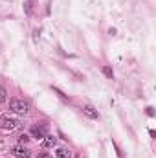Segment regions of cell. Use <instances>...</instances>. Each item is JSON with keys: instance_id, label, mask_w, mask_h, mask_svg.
<instances>
[{"instance_id": "cell-1", "label": "cell", "mask_w": 156, "mask_h": 158, "mask_svg": "<svg viewBox=\"0 0 156 158\" xmlns=\"http://www.w3.org/2000/svg\"><path fill=\"white\" fill-rule=\"evenodd\" d=\"M0 127L4 131H15L20 127V119L18 118H13L9 114H0Z\"/></svg>"}, {"instance_id": "cell-2", "label": "cell", "mask_w": 156, "mask_h": 158, "mask_svg": "<svg viewBox=\"0 0 156 158\" xmlns=\"http://www.w3.org/2000/svg\"><path fill=\"white\" fill-rule=\"evenodd\" d=\"M9 109H11L15 114H18V116H24V114L28 112V103H26L24 99L13 98V99H9Z\"/></svg>"}, {"instance_id": "cell-3", "label": "cell", "mask_w": 156, "mask_h": 158, "mask_svg": "<svg viewBox=\"0 0 156 158\" xmlns=\"http://www.w3.org/2000/svg\"><path fill=\"white\" fill-rule=\"evenodd\" d=\"M11 155L17 158H30L31 151L28 147H24V145H15V147H11Z\"/></svg>"}, {"instance_id": "cell-4", "label": "cell", "mask_w": 156, "mask_h": 158, "mask_svg": "<svg viewBox=\"0 0 156 158\" xmlns=\"http://www.w3.org/2000/svg\"><path fill=\"white\" fill-rule=\"evenodd\" d=\"M46 134H48V125H46V123H42V125H33V127H31V136H33V138L42 140Z\"/></svg>"}, {"instance_id": "cell-5", "label": "cell", "mask_w": 156, "mask_h": 158, "mask_svg": "<svg viewBox=\"0 0 156 158\" xmlns=\"http://www.w3.org/2000/svg\"><path fill=\"white\" fill-rule=\"evenodd\" d=\"M81 110H83V114H84L86 118H90V119H97V118H99V114H97V110H96L94 107H90V105H86V107H83Z\"/></svg>"}, {"instance_id": "cell-6", "label": "cell", "mask_w": 156, "mask_h": 158, "mask_svg": "<svg viewBox=\"0 0 156 158\" xmlns=\"http://www.w3.org/2000/svg\"><path fill=\"white\" fill-rule=\"evenodd\" d=\"M57 145V138L55 136H50V134H46L44 138H42V147H46V149H51V147H55Z\"/></svg>"}, {"instance_id": "cell-7", "label": "cell", "mask_w": 156, "mask_h": 158, "mask_svg": "<svg viewBox=\"0 0 156 158\" xmlns=\"http://www.w3.org/2000/svg\"><path fill=\"white\" fill-rule=\"evenodd\" d=\"M55 156L57 158H72V151L66 149V147H59L57 153H55Z\"/></svg>"}, {"instance_id": "cell-8", "label": "cell", "mask_w": 156, "mask_h": 158, "mask_svg": "<svg viewBox=\"0 0 156 158\" xmlns=\"http://www.w3.org/2000/svg\"><path fill=\"white\" fill-rule=\"evenodd\" d=\"M24 13L26 15H31L33 13V0H26L24 2Z\"/></svg>"}, {"instance_id": "cell-9", "label": "cell", "mask_w": 156, "mask_h": 158, "mask_svg": "<svg viewBox=\"0 0 156 158\" xmlns=\"http://www.w3.org/2000/svg\"><path fill=\"white\" fill-rule=\"evenodd\" d=\"M6 101H7V90L0 86V103H6Z\"/></svg>"}, {"instance_id": "cell-10", "label": "cell", "mask_w": 156, "mask_h": 158, "mask_svg": "<svg viewBox=\"0 0 156 158\" xmlns=\"http://www.w3.org/2000/svg\"><path fill=\"white\" fill-rule=\"evenodd\" d=\"M101 70H103V74H105L107 77H110V79L114 77V72H112V68H110V66H103Z\"/></svg>"}, {"instance_id": "cell-11", "label": "cell", "mask_w": 156, "mask_h": 158, "mask_svg": "<svg viewBox=\"0 0 156 158\" xmlns=\"http://www.w3.org/2000/svg\"><path fill=\"white\" fill-rule=\"evenodd\" d=\"M28 142H30V136H28V134H20V136H18V143H20V145H24V143H28Z\"/></svg>"}, {"instance_id": "cell-12", "label": "cell", "mask_w": 156, "mask_h": 158, "mask_svg": "<svg viewBox=\"0 0 156 158\" xmlns=\"http://www.w3.org/2000/svg\"><path fill=\"white\" fill-rule=\"evenodd\" d=\"M39 158H51V156H50L48 153H40V155H39Z\"/></svg>"}]
</instances>
